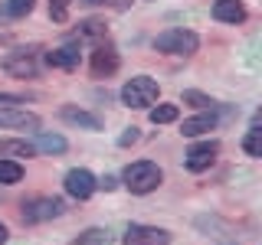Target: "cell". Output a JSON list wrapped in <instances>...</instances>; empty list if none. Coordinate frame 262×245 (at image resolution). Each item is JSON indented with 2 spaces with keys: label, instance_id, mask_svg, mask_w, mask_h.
<instances>
[{
  "label": "cell",
  "instance_id": "cell-4",
  "mask_svg": "<svg viewBox=\"0 0 262 245\" xmlns=\"http://www.w3.org/2000/svg\"><path fill=\"white\" fill-rule=\"evenodd\" d=\"M66 212V203L59 196H36V200L23 203V223H46Z\"/></svg>",
  "mask_w": 262,
  "mask_h": 245
},
{
  "label": "cell",
  "instance_id": "cell-13",
  "mask_svg": "<svg viewBox=\"0 0 262 245\" xmlns=\"http://www.w3.org/2000/svg\"><path fill=\"white\" fill-rule=\"evenodd\" d=\"M46 62L49 65H56V69H76L79 65V46H59V49H53V53H46Z\"/></svg>",
  "mask_w": 262,
  "mask_h": 245
},
{
  "label": "cell",
  "instance_id": "cell-25",
  "mask_svg": "<svg viewBox=\"0 0 262 245\" xmlns=\"http://www.w3.org/2000/svg\"><path fill=\"white\" fill-rule=\"evenodd\" d=\"M138 137H141V134H138V128H125V134L118 137V144L121 147H131V144H138Z\"/></svg>",
  "mask_w": 262,
  "mask_h": 245
},
{
  "label": "cell",
  "instance_id": "cell-21",
  "mask_svg": "<svg viewBox=\"0 0 262 245\" xmlns=\"http://www.w3.org/2000/svg\"><path fill=\"white\" fill-rule=\"evenodd\" d=\"M184 102L187 105H193V108H216V102H213L210 95H203V92H184Z\"/></svg>",
  "mask_w": 262,
  "mask_h": 245
},
{
  "label": "cell",
  "instance_id": "cell-12",
  "mask_svg": "<svg viewBox=\"0 0 262 245\" xmlns=\"http://www.w3.org/2000/svg\"><path fill=\"white\" fill-rule=\"evenodd\" d=\"M59 118L69 121V125H76V128H85V131H98V128H102V121H98L95 114H89L82 108H72V105H66V108L59 111Z\"/></svg>",
  "mask_w": 262,
  "mask_h": 245
},
{
  "label": "cell",
  "instance_id": "cell-19",
  "mask_svg": "<svg viewBox=\"0 0 262 245\" xmlns=\"http://www.w3.org/2000/svg\"><path fill=\"white\" fill-rule=\"evenodd\" d=\"M180 108L177 105H158V108H151V121L154 125H170V121H177Z\"/></svg>",
  "mask_w": 262,
  "mask_h": 245
},
{
  "label": "cell",
  "instance_id": "cell-28",
  "mask_svg": "<svg viewBox=\"0 0 262 245\" xmlns=\"http://www.w3.org/2000/svg\"><path fill=\"white\" fill-rule=\"evenodd\" d=\"M7 235H10V232H7V226H4V223H0V245H4V242H7Z\"/></svg>",
  "mask_w": 262,
  "mask_h": 245
},
{
  "label": "cell",
  "instance_id": "cell-8",
  "mask_svg": "<svg viewBox=\"0 0 262 245\" xmlns=\"http://www.w3.org/2000/svg\"><path fill=\"white\" fill-rule=\"evenodd\" d=\"M216 154H220V144L216 141H203V144H196L187 151V170H193V174H200V170H207L213 160H216Z\"/></svg>",
  "mask_w": 262,
  "mask_h": 245
},
{
  "label": "cell",
  "instance_id": "cell-29",
  "mask_svg": "<svg viewBox=\"0 0 262 245\" xmlns=\"http://www.w3.org/2000/svg\"><path fill=\"white\" fill-rule=\"evenodd\" d=\"M85 4H102V0H85Z\"/></svg>",
  "mask_w": 262,
  "mask_h": 245
},
{
  "label": "cell",
  "instance_id": "cell-7",
  "mask_svg": "<svg viewBox=\"0 0 262 245\" xmlns=\"http://www.w3.org/2000/svg\"><path fill=\"white\" fill-rule=\"evenodd\" d=\"M66 193H69L72 200H89V196L95 193V177L82 167L69 170V174H66Z\"/></svg>",
  "mask_w": 262,
  "mask_h": 245
},
{
  "label": "cell",
  "instance_id": "cell-24",
  "mask_svg": "<svg viewBox=\"0 0 262 245\" xmlns=\"http://www.w3.org/2000/svg\"><path fill=\"white\" fill-rule=\"evenodd\" d=\"M66 13H69V0H49V16L53 20H66Z\"/></svg>",
  "mask_w": 262,
  "mask_h": 245
},
{
  "label": "cell",
  "instance_id": "cell-14",
  "mask_svg": "<svg viewBox=\"0 0 262 245\" xmlns=\"http://www.w3.org/2000/svg\"><path fill=\"white\" fill-rule=\"evenodd\" d=\"M216 128V114H196V118H187L184 125H180V134L184 137H196V134H207V131Z\"/></svg>",
  "mask_w": 262,
  "mask_h": 245
},
{
  "label": "cell",
  "instance_id": "cell-1",
  "mask_svg": "<svg viewBox=\"0 0 262 245\" xmlns=\"http://www.w3.org/2000/svg\"><path fill=\"white\" fill-rule=\"evenodd\" d=\"M161 180H164L161 167H158V163H151V160H135V163H128V167H125V186H128L131 193H138V196L158 190Z\"/></svg>",
  "mask_w": 262,
  "mask_h": 245
},
{
  "label": "cell",
  "instance_id": "cell-26",
  "mask_svg": "<svg viewBox=\"0 0 262 245\" xmlns=\"http://www.w3.org/2000/svg\"><path fill=\"white\" fill-rule=\"evenodd\" d=\"M27 98H20V95H0V108H16V105H23Z\"/></svg>",
  "mask_w": 262,
  "mask_h": 245
},
{
  "label": "cell",
  "instance_id": "cell-6",
  "mask_svg": "<svg viewBox=\"0 0 262 245\" xmlns=\"http://www.w3.org/2000/svg\"><path fill=\"white\" fill-rule=\"evenodd\" d=\"M4 69L10 72L13 79H33L36 76V53H27V49H20V53H10L4 59Z\"/></svg>",
  "mask_w": 262,
  "mask_h": 245
},
{
  "label": "cell",
  "instance_id": "cell-23",
  "mask_svg": "<svg viewBox=\"0 0 262 245\" xmlns=\"http://www.w3.org/2000/svg\"><path fill=\"white\" fill-rule=\"evenodd\" d=\"M79 33H82V36H89V39H98V36H105V23H98V20H85Z\"/></svg>",
  "mask_w": 262,
  "mask_h": 245
},
{
  "label": "cell",
  "instance_id": "cell-22",
  "mask_svg": "<svg viewBox=\"0 0 262 245\" xmlns=\"http://www.w3.org/2000/svg\"><path fill=\"white\" fill-rule=\"evenodd\" d=\"M76 245H108V235H105L102 229H89V232L82 235Z\"/></svg>",
  "mask_w": 262,
  "mask_h": 245
},
{
  "label": "cell",
  "instance_id": "cell-15",
  "mask_svg": "<svg viewBox=\"0 0 262 245\" xmlns=\"http://www.w3.org/2000/svg\"><path fill=\"white\" fill-rule=\"evenodd\" d=\"M33 7H36V0H4V7H0V23L20 20V16L33 13Z\"/></svg>",
  "mask_w": 262,
  "mask_h": 245
},
{
  "label": "cell",
  "instance_id": "cell-2",
  "mask_svg": "<svg viewBox=\"0 0 262 245\" xmlns=\"http://www.w3.org/2000/svg\"><path fill=\"white\" fill-rule=\"evenodd\" d=\"M196 46H200V39H196V33L190 30H164L158 39H154V49L158 53H167V56H193Z\"/></svg>",
  "mask_w": 262,
  "mask_h": 245
},
{
  "label": "cell",
  "instance_id": "cell-17",
  "mask_svg": "<svg viewBox=\"0 0 262 245\" xmlns=\"http://www.w3.org/2000/svg\"><path fill=\"white\" fill-rule=\"evenodd\" d=\"M33 147H36V151H46V154H62L66 151V137H59V134H39Z\"/></svg>",
  "mask_w": 262,
  "mask_h": 245
},
{
  "label": "cell",
  "instance_id": "cell-5",
  "mask_svg": "<svg viewBox=\"0 0 262 245\" xmlns=\"http://www.w3.org/2000/svg\"><path fill=\"white\" fill-rule=\"evenodd\" d=\"M125 245H170V235L158 226H128Z\"/></svg>",
  "mask_w": 262,
  "mask_h": 245
},
{
  "label": "cell",
  "instance_id": "cell-9",
  "mask_svg": "<svg viewBox=\"0 0 262 245\" xmlns=\"http://www.w3.org/2000/svg\"><path fill=\"white\" fill-rule=\"evenodd\" d=\"M0 128H13V131H36L39 118L27 108H0Z\"/></svg>",
  "mask_w": 262,
  "mask_h": 245
},
{
  "label": "cell",
  "instance_id": "cell-16",
  "mask_svg": "<svg viewBox=\"0 0 262 245\" xmlns=\"http://www.w3.org/2000/svg\"><path fill=\"white\" fill-rule=\"evenodd\" d=\"M0 154H7V157H33L36 147L30 141H0Z\"/></svg>",
  "mask_w": 262,
  "mask_h": 245
},
{
  "label": "cell",
  "instance_id": "cell-11",
  "mask_svg": "<svg viewBox=\"0 0 262 245\" xmlns=\"http://www.w3.org/2000/svg\"><path fill=\"white\" fill-rule=\"evenodd\" d=\"M213 16H216L220 23H243L246 7L239 0H216V4H213Z\"/></svg>",
  "mask_w": 262,
  "mask_h": 245
},
{
  "label": "cell",
  "instance_id": "cell-20",
  "mask_svg": "<svg viewBox=\"0 0 262 245\" xmlns=\"http://www.w3.org/2000/svg\"><path fill=\"white\" fill-rule=\"evenodd\" d=\"M243 147H246V154H249V157H262V131H259V125H252V131L246 134Z\"/></svg>",
  "mask_w": 262,
  "mask_h": 245
},
{
  "label": "cell",
  "instance_id": "cell-27",
  "mask_svg": "<svg viewBox=\"0 0 262 245\" xmlns=\"http://www.w3.org/2000/svg\"><path fill=\"white\" fill-rule=\"evenodd\" d=\"M95 186H105V190H115V177H102V183H95Z\"/></svg>",
  "mask_w": 262,
  "mask_h": 245
},
{
  "label": "cell",
  "instance_id": "cell-10",
  "mask_svg": "<svg viewBox=\"0 0 262 245\" xmlns=\"http://www.w3.org/2000/svg\"><path fill=\"white\" fill-rule=\"evenodd\" d=\"M92 72L98 79H108L112 72H118V53L115 46H98L92 53Z\"/></svg>",
  "mask_w": 262,
  "mask_h": 245
},
{
  "label": "cell",
  "instance_id": "cell-3",
  "mask_svg": "<svg viewBox=\"0 0 262 245\" xmlns=\"http://www.w3.org/2000/svg\"><path fill=\"white\" fill-rule=\"evenodd\" d=\"M158 82L147 79V76H135L128 82L125 88H121V102L128 105V108H147V105L158 102Z\"/></svg>",
  "mask_w": 262,
  "mask_h": 245
},
{
  "label": "cell",
  "instance_id": "cell-18",
  "mask_svg": "<svg viewBox=\"0 0 262 245\" xmlns=\"http://www.w3.org/2000/svg\"><path fill=\"white\" fill-rule=\"evenodd\" d=\"M23 167L16 160H0V183H20Z\"/></svg>",
  "mask_w": 262,
  "mask_h": 245
}]
</instances>
